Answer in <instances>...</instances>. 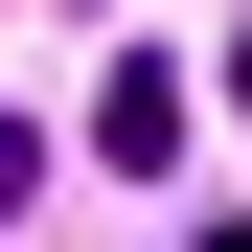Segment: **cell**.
I'll list each match as a JSON object with an SVG mask.
<instances>
[{"instance_id":"6da1fadb","label":"cell","mask_w":252,"mask_h":252,"mask_svg":"<svg viewBox=\"0 0 252 252\" xmlns=\"http://www.w3.org/2000/svg\"><path fill=\"white\" fill-rule=\"evenodd\" d=\"M184 115H206L184 69H115V92H92V160H115V184H160V160H184Z\"/></svg>"},{"instance_id":"7a4b0ae2","label":"cell","mask_w":252,"mask_h":252,"mask_svg":"<svg viewBox=\"0 0 252 252\" xmlns=\"http://www.w3.org/2000/svg\"><path fill=\"white\" fill-rule=\"evenodd\" d=\"M23 206H46V138H23V115H0V229H23Z\"/></svg>"},{"instance_id":"3957f363","label":"cell","mask_w":252,"mask_h":252,"mask_svg":"<svg viewBox=\"0 0 252 252\" xmlns=\"http://www.w3.org/2000/svg\"><path fill=\"white\" fill-rule=\"evenodd\" d=\"M229 115H252V23H229Z\"/></svg>"}]
</instances>
